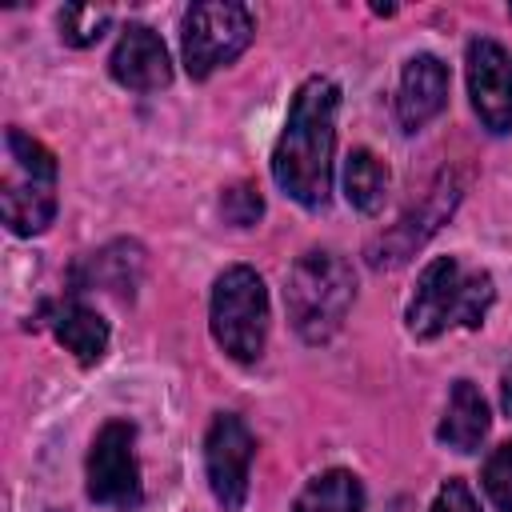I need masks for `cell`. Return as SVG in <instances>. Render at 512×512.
Here are the masks:
<instances>
[{
	"instance_id": "6da1fadb",
	"label": "cell",
	"mask_w": 512,
	"mask_h": 512,
	"mask_svg": "<svg viewBox=\"0 0 512 512\" xmlns=\"http://www.w3.org/2000/svg\"><path fill=\"white\" fill-rule=\"evenodd\" d=\"M336 108L340 88L328 76H308L272 148V180L300 208H324L332 192V152H336Z\"/></svg>"
},
{
	"instance_id": "7a4b0ae2",
	"label": "cell",
	"mask_w": 512,
	"mask_h": 512,
	"mask_svg": "<svg viewBox=\"0 0 512 512\" xmlns=\"http://www.w3.org/2000/svg\"><path fill=\"white\" fill-rule=\"evenodd\" d=\"M492 300L496 288L484 268H464L456 256H436L416 276L404 320L416 340H436L448 328H480Z\"/></svg>"
},
{
	"instance_id": "3957f363",
	"label": "cell",
	"mask_w": 512,
	"mask_h": 512,
	"mask_svg": "<svg viewBox=\"0 0 512 512\" xmlns=\"http://www.w3.org/2000/svg\"><path fill=\"white\" fill-rule=\"evenodd\" d=\"M356 300L352 264L332 248H308L284 276V308L292 328L308 344H324L340 332Z\"/></svg>"
},
{
	"instance_id": "277c9868",
	"label": "cell",
	"mask_w": 512,
	"mask_h": 512,
	"mask_svg": "<svg viewBox=\"0 0 512 512\" xmlns=\"http://www.w3.org/2000/svg\"><path fill=\"white\" fill-rule=\"evenodd\" d=\"M8 168L0 184V212L16 236H36L56 216V156L28 132H4Z\"/></svg>"
},
{
	"instance_id": "5b68a950",
	"label": "cell",
	"mask_w": 512,
	"mask_h": 512,
	"mask_svg": "<svg viewBox=\"0 0 512 512\" xmlns=\"http://www.w3.org/2000/svg\"><path fill=\"white\" fill-rule=\"evenodd\" d=\"M212 340L232 356L236 364H256L268 344V288L256 268L232 264L212 284L208 304Z\"/></svg>"
},
{
	"instance_id": "8992f818",
	"label": "cell",
	"mask_w": 512,
	"mask_h": 512,
	"mask_svg": "<svg viewBox=\"0 0 512 512\" xmlns=\"http://www.w3.org/2000/svg\"><path fill=\"white\" fill-rule=\"evenodd\" d=\"M252 36H256V16L248 4H228V0L192 4L184 12V32H180L188 76L208 80L216 68L232 64L252 44Z\"/></svg>"
},
{
	"instance_id": "52a82bcc",
	"label": "cell",
	"mask_w": 512,
	"mask_h": 512,
	"mask_svg": "<svg viewBox=\"0 0 512 512\" xmlns=\"http://www.w3.org/2000/svg\"><path fill=\"white\" fill-rule=\"evenodd\" d=\"M88 496L112 508L140 504V468H136V428L128 420H104L88 452Z\"/></svg>"
},
{
	"instance_id": "ba28073f",
	"label": "cell",
	"mask_w": 512,
	"mask_h": 512,
	"mask_svg": "<svg viewBox=\"0 0 512 512\" xmlns=\"http://www.w3.org/2000/svg\"><path fill=\"white\" fill-rule=\"evenodd\" d=\"M252 456H256V440H252L248 424L236 412H220L204 436V472H208V488L224 512L244 508Z\"/></svg>"
},
{
	"instance_id": "9c48e42d",
	"label": "cell",
	"mask_w": 512,
	"mask_h": 512,
	"mask_svg": "<svg viewBox=\"0 0 512 512\" xmlns=\"http://www.w3.org/2000/svg\"><path fill=\"white\" fill-rule=\"evenodd\" d=\"M460 180L452 176V172H440V180L424 192V200L416 204V208H408L388 232H380L372 244H368V264L372 268H396V264H404L448 216H452V208L460 204Z\"/></svg>"
},
{
	"instance_id": "30bf717a",
	"label": "cell",
	"mask_w": 512,
	"mask_h": 512,
	"mask_svg": "<svg viewBox=\"0 0 512 512\" xmlns=\"http://www.w3.org/2000/svg\"><path fill=\"white\" fill-rule=\"evenodd\" d=\"M468 96L488 132H512V56L504 44L488 36L468 44Z\"/></svg>"
},
{
	"instance_id": "8fae6325",
	"label": "cell",
	"mask_w": 512,
	"mask_h": 512,
	"mask_svg": "<svg viewBox=\"0 0 512 512\" xmlns=\"http://www.w3.org/2000/svg\"><path fill=\"white\" fill-rule=\"evenodd\" d=\"M108 72L116 84L132 92H156V88H168L172 60H168L164 40L148 24H128L108 56Z\"/></svg>"
},
{
	"instance_id": "7c38bea8",
	"label": "cell",
	"mask_w": 512,
	"mask_h": 512,
	"mask_svg": "<svg viewBox=\"0 0 512 512\" xmlns=\"http://www.w3.org/2000/svg\"><path fill=\"white\" fill-rule=\"evenodd\" d=\"M448 104V68L432 52H416L396 88V120L404 132H420L432 116H440Z\"/></svg>"
},
{
	"instance_id": "4fadbf2b",
	"label": "cell",
	"mask_w": 512,
	"mask_h": 512,
	"mask_svg": "<svg viewBox=\"0 0 512 512\" xmlns=\"http://www.w3.org/2000/svg\"><path fill=\"white\" fill-rule=\"evenodd\" d=\"M48 328L80 364H96L108 352V324H104V316L96 308H88L84 300H76V296H68V300L48 308Z\"/></svg>"
},
{
	"instance_id": "5bb4252c",
	"label": "cell",
	"mask_w": 512,
	"mask_h": 512,
	"mask_svg": "<svg viewBox=\"0 0 512 512\" xmlns=\"http://www.w3.org/2000/svg\"><path fill=\"white\" fill-rule=\"evenodd\" d=\"M488 424H492V416H488V404H484L480 388L472 380H456L452 392H448L444 420L436 428L440 444H448L456 452H476L488 436Z\"/></svg>"
},
{
	"instance_id": "9a60e30c",
	"label": "cell",
	"mask_w": 512,
	"mask_h": 512,
	"mask_svg": "<svg viewBox=\"0 0 512 512\" xmlns=\"http://www.w3.org/2000/svg\"><path fill=\"white\" fill-rule=\"evenodd\" d=\"M292 512H364V484L348 468H328L300 488Z\"/></svg>"
},
{
	"instance_id": "2e32d148",
	"label": "cell",
	"mask_w": 512,
	"mask_h": 512,
	"mask_svg": "<svg viewBox=\"0 0 512 512\" xmlns=\"http://www.w3.org/2000/svg\"><path fill=\"white\" fill-rule=\"evenodd\" d=\"M344 196L364 216L380 212L388 200V164L368 148H352L344 156Z\"/></svg>"
},
{
	"instance_id": "e0dca14e",
	"label": "cell",
	"mask_w": 512,
	"mask_h": 512,
	"mask_svg": "<svg viewBox=\"0 0 512 512\" xmlns=\"http://www.w3.org/2000/svg\"><path fill=\"white\" fill-rule=\"evenodd\" d=\"M108 24H112L108 8H96V4H68V8H60V36L72 48L96 44L108 32Z\"/></svg>"
},
{
	"instance_id": "ac0fdd59",
	"label": "cell",
	"mask_w": 512,
	"mask_h": 512,
	"mask_svg": "<svg viewBox=\"0 0 512 512\" xmlns=\"http://www.w3.org/2000/svg\"><path fill=\"white\" fill-rule=\"evenodd\" d=\"M480 484L496 512H512V440L496 444L480 468Z\"/></svg>"
},
{
	"instance_id": "d6986e66",
	"label": "cell",
	"mask_w": 512,
	"mask_h": 512,
	"mask_svg": "<svg viewBox=\"0 0 512 512\" xmlns=\"http://www.w3.org/2000/svg\"><path fill=\"white\" fill-rule=\"evenodd\" d=\"M220 212H224L228 224L252 228V224L264 216V200H260V192H256L252 184H232V188H224V196H220Z\"/></svg>"
},
{
	"instance_id": "ffe728a7",
	"label": "cell",
	"mask_w": 512,
	"mask_h": 512,
	"mask_svg": "<svg viewBox=\"0 0 512 512\" xmlns=\"http://www.w3.org/2000/svg\"><path fill=\"white\" fill-rule=\"evenodd\" d=\"M428 512H480V504H476V496L464 480H448V484H440Z\"/></svg>"
},
{
	"instance_id": "44dd1931",
	"label": "cell",
	"mask_w": 512,
	"mask_h": 512,
	"mask_svg": "<svg viewBox=\"0 0 512 512\" xmlns=\"http://www.w3.org/2000/svg\"><path fill=\"white\" fill-rule=\"evenodd\" d=\"M500 404H504V412L512 416V368L500 376Z\"/></svg>"
},
{
	"instance_id": "7402d4cb",
	"label": "cell",
	"mask_w": 512,
	"mask_h": 512,
	"mask_svg": "<svg viewBox=\"0 0 512 512\" xmlns=\"http://www.w3.org/2000/svg\"><path fill=\"white\" fill-rule=\"evenodd\" d=\"M508 12H512V8H508Z\"/></svg>"
}]
</instances>
